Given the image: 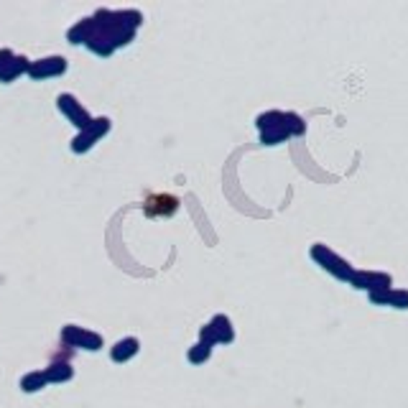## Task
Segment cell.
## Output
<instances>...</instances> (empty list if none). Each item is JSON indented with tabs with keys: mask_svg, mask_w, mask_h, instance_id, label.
<instances>
[{
	"mask_svg": "<svg viewBox=\"0 0 408 408\" xmlns=\"http://www.w3.org/2000/svg\"><path fill=\"white\" fill-rule=\"evenodd\" d=\"M67 72V59L64 57H46L39 61H31L28 77L31 79H49V77H61Z\"/></svg>",
	"mask_w": 408,
	"mask_h": 408,
	"instance_id": "cell-6",
	"label": "cell"
},
{
	"mask_svg": "<svg viewBox=\"0 0 408 408\" xmlns=\"http://www.w3.org/2000/svg\"><path fill=\"white\" fill-rule=\"evenodd\" d=\"M138 350H141L138 337H123V340H117L115 344L110 347V358H113V362L123 365L128 360H133L135 355H138Z\"/></svg>",
	"mask_w": 408,
	"mask_h": 408,
	"instance_id": "cell-7",
	"label": "cell"
},
{
	"mask_svg": "<svg viewBox=\"0 0 408 408\" xmlns=\"http://www.w3.org/2000/svg\"><path fill=\"white\" fill-rule=\"evenodd\" d=\"M291 138V135L284 130V125L281 128H273V130H266V133H260V143L263 146H281V143H286Z\"/></svg>",
	"mask_w": 408,
	"mask_h": 408,
	"instance_id": "cell-17",
	"label": "cell"
},
{
	"mask_svg": "<svg viewBox=\"0 0 408 408\" xmlns=\"http://www.w3.org/2000/svg\"><path fill=\"white\" fill-rule=\"evenodd\" d=\"M350 286L352 289H358V291H365V293L388 291V289H393V275L380 273V271H355Z\"/></svg>",
	"mask_w": 408,
	"mask_h": 408,
	"instance_id": "cell-4",
	"label": "cell"
},
{
	"mask_svg": "<svg viewBox=\"0 0 408 408\" xmlns=\"http://www.w3.org/2000/svg\"><path fill=\"white\" fill-rule=\"evenodd\" d=\"M209 358H212V347L204 344V342H197V344L189 347V352H186V360H189L192 365H204Z\"/></svg>",
	"mask_w": 408,
	"mask_h": 408,
	"instance_id": "cell-16",
	"label": "cell"
},
{
	"mask_svg": "<svg viewBox=\"0 0 408 408\" xmlns=\"http://www.w3.org/2000/svg\"><path fill=\"white\" fill-rule=\"evenodd\" d=\"M46 385H49V380H46L43 370H34V373H26L23 378H21V391L23 393H39V391H43Z\"/></svg>",
	"mask_w": 408,
	"mask_h": 408,
	"instance_id": "cell-13",
	"label": "cell"
},
{
	"mask_svg": "<svg viewBox=\"0 0 408 408\" xmlns=\"http://www.w3.org/2000/svg\"><path fill=\"white\" fill-rule=\"evenodd\" d=\"M57 105H59V110H61V115L67 117L72 125H77L79 130H87V128H90L92 115L82 108V105H79V100H77L75 95H67V92H64V95H59Z\"/></svg>",
	"mask_w": 408,
	"mask_h": 408,
	"instance_id": "cell-5",
	"label": "cell"
},
{
	"mask_svg": "<svg viewBox=\"0 0 408 408\" xmlns=\"http://www.w3.org/2000/svg\"><path fill=\"white\" fill-rule=\"evenodd\" d=\"M110 117H92V123L87 130H79V133L72 138V153H87V150L95 146V143L100 141L102 135L110 133Z\"/></svg>",
	"mask_w": 408,
	"mask_h": 408,
	"instance_id": "cell-3",
	"label": "cell"
},
{
	"mask_svg": "<svg viewBox=\"0 0 408 408\" xmlns=\"http://www.w3.org/2000/svg\"><path fill=\"white\" fill-rule=\"evenodd\" d=\"M209 324H212V329H215V334H217V344H233L235 327H233V322H230V317L217 314V317H212Z\"/></svg>",
	"mask_w": 408,
	"mask_h": 408,
	"instance_id": "cell-9",
	"label": "cell"
},
{
	"mask_svg": "<svg viewBox=\"0 0 408 408\" xmlns=\"http://www.w3.org/2000/svg\"><path fill=\"white\" fill-rule=\"evenodd\" d=\"M43 375H46V380L51 383H69L72 378H75V367L69 365L67 360H54L51 365L43 367Z\"/></svg>",
	"mask_w": 408,
	"mask_h": 408,
	"instance_id": "cell-8",
	"label": "cell"
},
{
	"mask_svg": "<svg viewBox=\"0 0 408 408\" xmlns=\"http://www.w3.org/2000/svg\"><path fill=\"white\" fill-rule=\"evenodd\" d=\"M92 31H95V21L92 18H82L77 26H72L67 31V39L69 43H75V46H79V43H87V39L92 36Z\"/></svg>",
	"mask_w": 408,
	"mask_h": 408,
	"instance_id": "cell-11",
	"label": "cell"
},
{
	"mask_svg": "<svg viewBox=\"0 0 408 408\" xmlns=\"http://www.w3.org/2000/svg\"><path fill=\"white\" fill-rule=\"evenodd\" d=\"M385 307L398 309V311H406L408 309V291L406 289H391L388 291V304Z\"/></svg>",
	"mask_w": 408,
	"mask_h": 408,
	"instance_id": "cell-18",
	"label": "cell"
},
{
	"mask_svg": "<svg viewBox=\"0 0 408 408\" xmlns=\"http://www.w3.org/2000/svg\"><path fill=\"white\" fill-rule=\"evenodd\" d=\"M284 125V110H266L255 117V128L258 133H266V130H273V128H281Z\"/></svg>",
	"mask_w": 408,
	"mask_h": 408,
	"instance_id": "cell-12",
	"label": "cell"
},
{
	"mask_svg": "<svg viewBox=\"0 0 408 408\" xmlns=\"http://www.w3.org/2000/svg\"><path fill=\"white\" fill-rule=\"evenodd\" d=\"M284 130L291 138H301V135L307 133V123H304V117L296 115V113H284Z\"/></svg>",
	"mask_w": 408,
	"mask_h": 408,
	"instance_id": "cell-15",
	"label": "cell"
},
{
	"mask_svg": "<svg viewBox=\"0 0 408 408\" xmlns=\"http://www.w3.org/2000/svg\"><path fill=\"white\" fill-rule=\"evenodd\" d=\"M309 255H311V260H314L322 271H327V273L332 275V278H337L342 284H350L352 281V275H355L352 263H347L342 255H337V253L329 250L327 245H322V242L311 245V248H309Z\"/></svg>",
	"mask_w": 408,
	"mask_h": 408,
	"instance_id": "cell-1",
	"label": "cell"
},
{
	"mask_svg": "<svg viewBox=\"0 0 408 408\" xmlns=\"http://www.w3.org/2000/svg\"><path fill=\"white\" fill-rule=\"evenodd\" d=\"M200 342H204V344H209V347H215L217 344V334H215V329H212V324H204L200 329Z\"/></svg>",
	"mask_w": 408,
	"mask_h": 408,
	"instance_id": "cell-19",
	"label": "cell"
},
{
	"mask_svg": "<svg viewBox=\"0 0 408 408\" xmlns=\"http://www.w3.org/2000/svg\"><path fill=\"white\" fill-rule=\"evenodd\" d=\"M13 57H16V54H13L10 49H0V72H3V67H6Z\"/></svg>",
	"mask_w": 408,
	"mask_h": 408,
	"instance_id": "cell-20",
	"label": "cell"
},
{
	"mask_svg": "<svg viewBox=\"0 0 408 408\" xmlns=\"http://www.w3.org/2000/svg\"><path fill=\"white\" fill-rule=\"evenodd\" d=\"M28 67H31V61L26 57H13L3 67V72H0V82L3 84H8V82H13V79H18L21 75H28Z\"/></svg>",
	"mask_w": 408,
	"mask_h": 408,
	"instance_id": "cell-10",
	"label": "cell"
},
{
	"mask_svg": "<svg viewBox=\"0 0 408 408\" xmlns=\"http://www.w3.org/2000/svg\"><path fill=\"white\" fill-rule=\"evenodd\" d=\"M176 207H179V202H176V197H153V200L148 202V212L150 215H174Z\"/></svg>",
	"mask_w": 408,
	"mask_h": 408,
	"instance_id": "cell-14",
	"label": "cell"
},
{
	"mask_svg": "<svg viewBox=\"0 0 408 408\" xmlns=\"http://www.w3.org/2000/svg\"><path fill=\"white\" fill-rule=\"evenodd\" d=\"M61 342L64 347H72V350H87V352H100L105 347V340H102L97 332H90L84 327L77 324H67L61 329Z\"/></svg>",
	"mask_w": 408,
	"mask_h": 408,
	"instance_id": "cell-2",
	"label": "cell"
}]
</instances>
